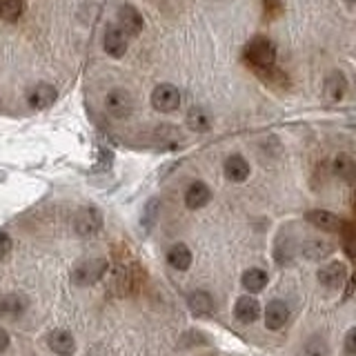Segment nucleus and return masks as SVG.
<instances>
[{"label":"nucleus","instance_id":"nucleus-2","mask_svg":"<svg viewBox=\"0 0 356 356\" xmlns=\"http://www.w3.org/2000/svg\"><path fill=\"white\" fill-rule=\"evenodd\" d=\"M134 107H136V103H134V96L127 92V89H122V87L109 89L107 96H105V109H107V114L111 118H116V120L129 118L134 114Z\"/></svg>","mask_w":356,"mask_h":356},{"label":"nucleus","instance_id":"nucleus-20","mask_svg":"<svg viewBox=\"0 0 356 356\" xmlns=\"http://www.w3.org/2000/svg\"><path fill=\"white\" fill-rule=\"evenodd\" d=\"M187 127L196 134H205L211 129V116L205 107H192L187 111Z\"/></svg>","mask_w":356,"mask_h":356},{"label":"nucleus","instance_id":"nucleus-27","mask_svg":"<svg viewBox=\"0 0 356 356\" xmlns=\"http://www.w3.org/2000/svg\"><path fill=\"white\" fill-rule=\"evenodd\" d=\"M345 252H348L350 256V261L356 265V236H350V238H345Z\"/></svg>","mask_w":356,"mask_h":356},{"label":"nucleus","instance_id":"nucleus-18","mask_svg":"<svg viewBox=\"0 0 356 356\" xmlns=\"http://www.w3.org/2000/svg\"><path fill=\"white\" fill-rule=\"evenodd\" d=\"M187 305L192 309V314L207 316V314H211V309H214V298H211V294L205 292V289H196V292L189 294Z\"/></svg>","mask_w":356,"mask_h":356},{"label":"nucleus","instance_id":"nucleus-26","mask_svg":"<svg viewBox=\"0 0 356 356\" xmlns=\"http://www.w3.org/2000/svg\"><path fill=\"white\" fill-rule=\"evenodd\" d=\"M345 350L350 354H356V327H352L348 334H345Z\"/></svg>","mask_w":356,"mask_h":356},{"label":"nucleus","instance_id":"nucleus-9","mask_svg":"<svg viewBox=\"0 0 356 356\" xmlns=\"http://www.w3.org/2000/svg\"><path fill=\"white\" fill-rule=\"evenodd\" d=\"M100 225H103V216L96 207H83L76 214V232L81 236H92Z\"/></svg>","mask_w":356,"mask_h":356},{"label":"nucleus","instance_id":"nucleus-8","mask_svg":"<svg viewBox=\"0 0 356 356\" xmlns=\"http://www.w3.org/2000/svg\"><path fill=\"white\" fill-rule=\"evenodd\" d=\"M348 94V81H345V76L341 72H332L325 83H323V98H325L327 105H337L345 98Z\"/></svg>","mask_w":356,"mask_h":356},{"label":"nucleus","instance_id":"nucleus-25","mask_svg":"<svg viewBox=\"0 0 356 356\" xmlns=\"http://www.w3.org/2000/svg\"><path fill=\"white\" fill-rule=\"evenodd\" d=\"M11 248H14V243H11V236L5 232H0V261H5L7 256L11 254Z\"/></svg>","mask_w":356,"mask_h":356},{"label":"nucleus","instance_id":"nucleus-15","mask_svg":"<svg viewBox=\"0 0 356 356\" xmlns=\"http://www.w3.org/2000/svg\"><path fill=\"white\" fill-rule=\"evenodd\" d=\"M211 200V189L203 181H194L185 192V205L189 209H200Z\"/></svg>","mask_w":356,"mask_h":356},{"label":"nucleus","instance_id":"nucleus-4","mask_svg":"<svg viewBox=\"0 0 356 356\" xmlns=\"http://www.w3.org/2000/svg\"><path fill=\"white\" fill-rule=\"evenodd\" d=\"M152 107L161 114H170L181 107V92L172 83H161L152 92Z\"/></svg>","mask_w":356,"mask_h":356},{"label":"nucleus","instance_id":"nucleus-16","mask_svg":"<svg viewBox=\"0 0 356 356\" xmlns=\"http://www.w3.org/2000/svg\"><path fill=\"white\" fill-rule=\"evenodd\" d=\"M305 218L312 222V225L321 227L323 232H341L343 229V222L337 214H332V211H325V209H312L305 214Z\"/></svg>","mask_w":356,"mask_h":356},{"label":"nucleus","instance_id":"nucleus-11","mask_svg":"<svg viewBox=\"0 0 356 356\" xmlns=\"http://www.w3.org/2000/svg\"><path fill=\"white\" fill-rule=\"evenodd\" d=\"M47 343H49V350L56 352L58 356H72L76 352V341L72 337V332H67V330L49 332Z\"/></svg>","mask_w":356,"mask_h":356},{"label":"nucleus","instance_id":"nucleus-21","mask_svg":"<svg viewBox=\"0 0 356 356\" xmlns=\"http://www.w3.org/2000/svg\"><path fill=\"white\" fill-rule=\"evenodd\" d=\"M267 281H270V276H267V272L261 270V267H250L248 272H243V278H241L243 287L248 289V292H252V294L265 289Z\"/></svg>","mask_w":356,"mask_h":356},{"label":"nucleus","instance_id":"nucleus-24","mask_svg":"<svg viewBox=\"0 0 356 356\" xmlns=\"http://www.w3.org/2000/svg\"><path fill=\"white\" fill-rule=\"evenodd\" d=\"M22 9H25V5H22V0H5L3 3V20H9V22H16L22 14Z\"/></svg>","mask_w":356,"mask_h":356},{"label":"nucleus","instance_id":"nucleus-14","mask_svg":"<svg viewBox=\"0 0 356 356\" xmlns=\"http://www.w3.org/2000/svg\"><path fill=\"white\" fill-rule=\"evenodd\" d=\"M222 170H225V176L232 183H243V181H248V176H250V163L245 161L241 154H232L227 156Z\"/></svg>","mask_w":356,"mask_h":356},{"label":"nucleus","instance_id":"nucleus-5","mask_svg":"<svg viewBox=\"0 0 356 356\" xmlns=\"http://www.w3.org/2000/svg\"><path fill=\"white\" fill-rule=\"evenodd\" d=\"M127 47H129V36L125 31H122L118 25H109L107 31H105V38H103V49L109 58H122V56L127 54Z\"/></svg>","mask_w":356,"mask_h":356},{"label":"nucleus","instance_id":"nucleus-13","mask_svg":"<svg viewBox=\"0 0 356 356\" xmlns=\"http://www.w3.org/2000/svg\"><path fill=\"white\" fill-rule=\"evenodd\" d=\"M287 318H289V309H287V305L283 303V300H270L267 303V307H265V325H267V330H281L285 323H287Z\"/></svg>","mask_w":356,"mask_h":356},{"label":"nucleus","instance_id":"nucleus-6","mask_svg":"<svg viewBox=\"0 0 356 356\" xmlns=\"http://www.w3.org/2000/svg\"><path fill=\"white\" fill-rule=\"evenodd\" d=\"M56 98H58V89L49 83H38L33 85L29 92H27V103L31 109H47L56 103Z\"/></svg>","mask_w":356,"mask_h":356},{"label":"nucleus","instance_id":"nucleus-19","mask_svg":"<svg viewBox=\"0 0 356 356\" xmlns=\"http://www.w3.org/2000/svg\"><path fill=\"white\" fill-rule=\"evenodd\" d=\"M334 252V243L325 238H314L303 245V256L307 261H323Z\"/></svg>","mask_w":356,"mask_h":356},{"label":"nucleus","instance_id":"nucleus-10","mask_svg":"<svg viewBox=\"0 0 356 356\" xmlns=\"http://www.w3.org/2000/svg\"><path fill=\"white\" fill-rule=\"evenodd\" d=\"M345 278H348V270H345V265L334 261L325 267H321L318 270V283L323 287H330V289H337L345 283Z\"/></svg>","mask_w":356,"mask_h":356},{"label":"nucleus","instance_id":"nucleus-22","mask_svg":"<svg viewBox=\"0 0 356 356\" xmlns=\"http://www.w3.org/2000/svg\"><path fill=\"white\" fill-rule=\"evenodd\" d=\"M332 170L345 183H356V163L350 159L348 154H339L332 163Z\"/></svg>","mask_w":356,"mask_h":356},{"label":"nucleus","instance_id":"nucleus-3","mask_svg":"<svg viewBox=\"0 0 356 356\" xmlns=\"http://www.w3.org/2000/svg\"><path fill=\"white\" fill-rule=\"evenodd\" d=\"M105 272H107V261L105 259H87V261H81L74 267L72 283L78 285V287H89V285L98 283Z\"/></svg>","mask_w":356,"mask_h":356},{"label":"nucleus","instance_id":"nucleus-29","mask_svg":"<svg viewBox=\"0 0 356 356\" xmlns=\"http://www.w3.org/2000/svg\"><path fill=\"white\" fill-rule=\"evenodd\" d=\"M7 348H9V334L3 327H0V354H3Z\"/></svg>","mask_w":356,"mask_h":356},{"label":"nucleus","instance_id":"nucleus-1","mask_svg":"<svg viewBox=\"0 0 356 356\" xmlns=\"http://www.w3.org/2000/svg\"><path fill=\"white\" fill-rule=\"evenodd\" d=\"M245 60H248L256 70H270L276 63V44L265 38V36H256L254 40L248 42L245 47Z\"/></svg>","mask_w":356,"mask_h":356},{"label":"nucleus","instance_id":"nucleus-17","mask_svg":"<svg viewBox=\"0 0 356 356\" xmlns=\"http://www.w3.org/2000/svg\"><path fill=\"white\" fill-rule=\"evenodd\" d=\"M167 263H170L178 272L189 270V265H192V250H189L185 243L172 245L170 252H167Z\"/></svg>","mask_w":356,"mask_h":356},{"label":"nucleus","instance_id":"nucleus-7","mask_svg":"<svg viewBox=\"0 0 356 356\" xmlns=\"http://www.w3.org/2000/svg\"><path fill=\"white\" fill-rule=\"evenodd\" d=\"M118 27L127 33V36H138V33L143 31L145 27V20H143V14L134 7V5H122L118 9Z\"/></svg>","mask_w":356,"mask_h":356},{"label":"nucleus","instance_id":"nucleus-12","mask_svg":"<svg viewBox=\"0 0 356 356\" xmlns=\"http://www.w3.org/2000/svg\"><path fill=\"white\" fill-rule=\"evenodd\" d=\"M261 316V305L256 303L254 296H241L236 300V307H234V318L243 325H250L256 318Z\"/></svg>","mask_w":356,"mask_h":356},{"label":"nucleus","instance_id":"nucleus-31","mask_svg":"<svg viewBox=\"0 0 356 356\" xmlns=\"http://www.w3.org/2000/svg\"><path fill=\"white\" fill-rule=\"evenodd\" d=\"M3 3H5V0H0V16H3Z\"/></svg>","mask_w":356,"mask_h":356},{"label":"nucleus","instance_id":"nucleus-23","mask_svg":"<svg viewBox=\"0 0 356 356\" xmlns=\"http://www.w3.org/2000/svg\"><path fill=\"white\" fill-rule=\"evenodd\" d=\"M0 312H3V314H11V316L20 314V312H25V298H20L18 294L5 296L0 300Z\"/></svg>","mask_w":356,"mask_h":356},{"label":"nucleus","instance_id":"nucleus-30","mask_svg":"<svg viewBox=\"0 0 356 356\" xmlns=\"http://www.w3.org/2000/svg\"><path fill=\"white\" fill-rule=\"evenodd\" d=\"M265 9H267V14H274V11L281 9V3H278V0H265Z\"/></svg>","mask_w":356,"mask_h":356},{"label":"nucleus","instance_id":"nucleus-28","mask_svg":"<svg viewBox=\"0 0 356 356\" xmlns=\"http://www.w3.org/2000/svg\"><path fill=\"white\" fill-rule=\"evenodd\" d=\"M318 343V341H316ZM314 341H312L309 345H307V354L309 356H323L325 354V345H316Z\"/></svg>","mask_w":356,"mask_h":356}]
</instances>
